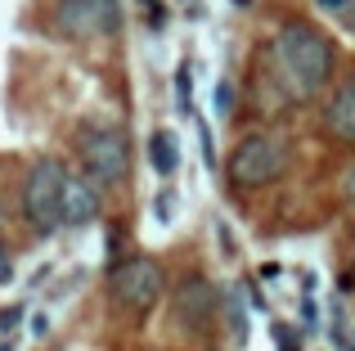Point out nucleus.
<instances>
[{
  "label": "nucleus",
  "mask_w": 355,
  "mask_h": 351,
  "mask_svg": "<svg viewBox=\"0 0 355 351\" xmlns=\"http://www.w3.org/2000/svg\"><path fill=\"white\" fill-rule=\"evenodd\" d=\"M162 289H166V275L153 257H126L108 275V298L126 316H148L162 302Z\"/></svg>",
  "instance_id": "20e7f679"
},
{
  "label": "nucleus",
  "mask_w": 355,
  "mask_h": 351,
  "mask_svg": "<svg viewBox=\"0 0 355 351\" xmlns=\"http://www.w3.org/2000/svg\"><path fill=\"white\" fill-rule=\"evenodd\" d=\"M351 5H355V0H351Z\"/></svg>",
  "instance_id": "412c9836"
},
{
  "label": "nucleus",
  "mask_w": 355,
  "mask_h": 351,
  "mask_svg": "<svg viewBox=\"0 0 355 351\" xmlns=\"http://www.w3.org/2000/svg\"><path fill=\"white\" fill-rule=\"evenodd\" d=\"M175 95H180V113H193V99H189V63H180V72H175Z\"/></svg>",
  "instance_id": "9b49d317"
},
{
  "label": "nucleus",
  "mask_w": 355,
  "mask_h": 351,
  "mask_svg": "<svg viewBox=\"0 0 355 351\" xmlns=\"http://www.w3.org/2000/svg\"><path fill=\"white\" fill-rule=\"evenodd\" d=\"M216 113H234V86H230V81L216 86Z\"/></svg>",
  "instance_id": "ddd939ff"
},
{
  "label": "nucleus",
  "mask_w": 355,
  "mask_h": 351,
  "mask_svg": "<svg viewBox=\"0 0 355 351\" xmlns=\"http://www.w3.org/2000/svg\"><path fill=\"white\" fill-rule=\"evenodd\" d=\"M63 180L68 167L59 158H36L23 185V216L36 234H54L63 225Z\"/></svg>",
  "instance_id": "7ed1b4c3"
},
{
  "label": "nucleus",
  "mask_w": 355,
  "mask_h": 351,
  "mask_svg": "<svg viewBox=\"0 0 355 351\" xmlns=\"http://www.w3.org/2000/svg\"><path fill=\"white\" fill-rule=\"evenodd\" d=\"M77 153H81V167H86V180L99 185H121L130 171V144L121 126L108 122H86L77 131Z\"/></svg>",
  "instance_id": "f03ea898"
},
{
  "label": "nucleus",
  "mask_w": 355,
  "mask_h": 351,
  "mask_svg": "<svg viewBox=\"0 0 355 351\" xmlns=\"http://www.w3.org/2000/svg\"><path fill=\"white\" fill-rule=\"evenodd\" d=\"M95 216H99L95 180L68 171V180H63V225H86V221H95Z\"/></svg>",
  "instance_id": "6e6552de"
},
{
  "label": "nucleus",
  "mask_w": 355,
  "mask_h": 351,
  "mask_svg": "<svg viewBox=\"0 0 355 351\" xmlns=\"http://www.w3.org/2000/svg\"><path fill=\"white\" fill-rule=\"evenodd\" d=\"M148 162H153L157 176H175V167H180V140H175L171 131H153V140H148Z\"/></svg>",
  "instance_id": "9d476101"
},
{
  "label": "nucleus",
  "mask_w": 355,
  "mask_h": 351,
  "mask_svg": "<svg viewBox=\"0 0 355 351\" xmlns=\"http://www.w3.org/2000/svg\"><path fill=\"white\" fill-rule=\"evenodd\" d=\"M198 140H202V162L216 167V149H211V131H207V126H198Z\"/></svg>",
  "instance_id": "4468645a"
},
{
  "label": "nucleus",
  "mask_w": 355,
  "mask_h": 351,
  "mask_svg": "<svg viewBox=\"0 0 355 351\" xmlns=\"http://www.w3.org/2000/svg\"><path fill=\"white\" fill-rule=\"evenodd\" d=\"M54 27L72 41L113 36L121 32V0H59L54 5Z\"/></svg>",
  "instance_id": "423d86ee"
},
{
  "label": "nucleus",
  "mask_w": 355,
  "mask_h": 351,
  "mask_svg": "<svg viewBox=\"0 0 355 351\" xmlns=\"http://www.w3.org/2000/svg\"><path fill=\"white\" fill-rule=\"evenodd\" d=\"M9 275V252H5V243H0V280Z\"/></svg>",
  "instance_id": "6ab92c4d"
},
{
  "label": "nucleus",
  "mask_w": 355,
  "mask_h": 351,
  "mask_svg": "<svg viewBox=\"0 0 355 351\" xmlns=\"http://www.w3.org/2000/svg\"><path fill=\"white\" fill-rule=\"evenodd\" d=\"M275 351H302V343H297V334H293V325H284V320L275 325Z\"/></svg>",
  "instance_id": "f8f14e48"
},
{
  "label": "nucleus",
  "mask_w": 355,
  "mask_h": 351,
  "mask_svg": "<svg viewBox=\"0 0 355 351\" xmlns=\"http://www.w3.org/2000/svg\"><path fill=\"white\" fill-rule=\"evenodd\" d=\"M315 5H320V9H329V14H342V9H347L351 0H315Z\"/></svg>",
  "instance_id": "dca6fc26"
},
{
  "label": "nucleus",
  "mask_w": 355,
  "mask_h": 351,
  "mask_svg": "<svg viewBox=\"0 0 355 351\" xmlns=\"http://www.w3.org/2000/svg\"><path fill=\"white\" fill-rule=\"evenodd\" d=\"M275 59H279V81L288 86L293 99H315L338 68L333 41L306 18H288L275 32Z\"/></svg>",
  "instance_id": "f257e3e1"
},
{
  "label": "nucleus",
  "mask_w": 355,
  "mask_h": 351,
  "mask_svg": "<svg viewBox=\"0 0 355 351\" xmlns=\"http://www.w3.org/2000/svg\"><path fill=\"white\" fill-rule=\"evenodd\" d=\"M324 131L342 144H355V72H351V81H342L333 90L329 108H324Z\"/></svg>",
  "instance_id": "1a4fd4ad"
},
{
  "label": "nucleus",
  "mask_w": 355,
  "mask_h": 351,
  "mask_svg": "<svg viewBox=\"0 0 355 351\" xmlns=\"http://www.w3.org/2000/svg\"><path fill=\"white\" fill-rule=\"evenodd\" d=\"M23 320V307H9V311H0V334H9V329Z\"/></svg>",
  "instance_id": "2eb2a0df"
},
{
  "label": "nucleus",
  "mask_w": 355,
  "mask_h": 351,
  "mask_svg": "<svg viewBox=\"0 0 355 351\" xmlns=\"http://www.w3.org/2000/svg\"><path fill=\"white\" fill-rule=\"evenodd\" d=\"M347 198H351V203H355V167H351V171H347Z\"/></svg>",
  "instance_id": "aec40b11"
},
{
  "label": "nucleus",
  "mask_w": 355,
  "mask_h": 351,
  "mask_svg": "<svg viewBox=\"0 0 355 351\" xmlns=\"http://www.w3.org/2000/svg\"><path fill=\"white\" fill-rule=\"evenodd\" d=\"M144 9H148V18H153V23H162V9H157V0H144Z\"/></svg>",
  "instance_id": "a211bd4d"
},
{
  "label": "nucleus",
  "mask_w": 355,
  "mask_h": 351,
  "mask_svg": "<svg viewBox=\"0 0 355 351\" xmlns=\"http://www.w3.org/2000/svg\"><path fill=\"white\" fill-rule=\"evenodd\" d=\"M284 162H288V149L279 135H243L234 144V153H230L225 171L239 189H261V185H270L284 171Z\"/></svg>",
  "instance_id": "39448f33"
},
{
  "label": "nucleus",
  "mask_w": 355,
  "mask_h": 351,
  "mask_svg": "<svg viewBox=\"0 0 355 351\" xmlns=\"http://www.w3.org/2000/svg\"><path fill=\"white\" fill-rule=\"evenodd\" d=\"M342 293H355V266H351L347 275H342Z\"/></svg>",
  "instance_id": "f3484780"
},
{
  "label": "nucleus",
  "mask_w": 355,
  "mask_h": 351,
  "mask_svg": "<svg viewBox=\"0 0 355 351\" xmlns=\"http://www.w3.org/2000/svg\"><path fill=\"white\" fill-rule=\"evenodd\" d=\"M175 316H180V325L189 329V334H207L211 325L220 320V293L211 280H184L180 289H175Z\"/></svg>",
  "instance_id": "0eeeda50"
}]
</instances>
